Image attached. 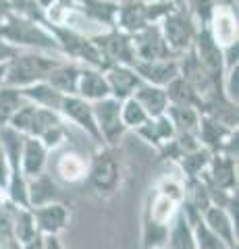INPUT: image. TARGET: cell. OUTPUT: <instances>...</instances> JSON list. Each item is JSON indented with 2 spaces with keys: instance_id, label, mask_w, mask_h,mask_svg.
Wrapping results in <instances>:
<instances>
[{
  "instance_id": "1",
  "label": "cell",
  "mask_w": 239,
  "mask_h": 249,
  "mask_svg": "<svg viewBox=\"0 0 239 249\" xmlns=\"http://www.w3.org/2000/svg\"><path fill=\"white\" fill-rule=\"evenodd\" d=\"M185 197V181L181 177L165 175L150 187L142 212V249L166 247L171 222L179 214Z\"/></svg>"
},
{
  "instance_id": "2",
  "label": "cell",
  "mask_w": 239,
  "mask_h": 249,
  "mask_svg": "<svg viewBox=\"0 0 239 249\" xmlns=\"http://www.w3.org/2000/svg\"><path fill=\"white\" fill-rule=\"evenodd\" d=\"M0 40L13 44L19 50H40L60 56L58 44L50 36V31L40 21L29 19L15 9H11L0 21Z\"/></svg>"
},
{
  "instance_id": "3",
  "label": "cell",
  "mask_w": 239,
  "mask_h": 249,
  "mask_svg": "<svg viewBox=\"0 0 239 249\" xmlns=\"http://www.w3.org/2000/svg\"><path fill=\"white\" fill-rule=\"evenodd\" d=\"M60 60H63V56H58V54H48L40 50H21L17 56L6 62L4 85L23 89L27 85L46 81L50 71Z\"/></svg>"
},
{
  "instance_id": "4",
  "label": "cell",
  "mask_w": 239,
  "mask_h": 249,
  "mask_svg": "<svg viewBox=\"0 0 239 249\" xmlns=\"http://www.w3.org/2000/svg\"><path fill=\"white\" fill-rule=\"evenodd\" d=\"M123 177H125V170H123V158L117 147L98 145L88 160V185L100 197H110L121 189Z\"/></svg>"
},
{
  "instance_id": "5",
  "label": "cell",
  "mask_w": 239,
  "mask_h": 249,
  "mask_svg": "<svg viewBox=\"0 0 239 249\" xmlns=\"http://www.w3.org/2000/svg\"><path fill=\"white\" fill-rule=\"evenodd\" d=\"M175 6L173 0H119L114 27L133 36L148 25H158Z\"/></svg>"
},
{
  "instance_id": "6",
  "label": "cell",
  "mask_w": 239,
  "mask_h": 249,
  "mask_svg": "<svg viewBox=\"0 0 239 249\" xmlns=\"http://www.w3.org/2000/svg\"><path fill=\"white\" fill-rule=\"evenodd\" d=\"M42 25L50 31V36L55 37V42L58 44L60 56L79 65H88V67H96V69H104L106 62L102 58V54L98 52V48L92 42L90 34L79 29H73L69 25H58V23H50V21H42Z\"/></svg>"
},
{
  "instance_id": "7",
  "label": "cell",
  "mask_w": 239,
  "mask_h": 249,
  "mask_svg": "<svg viewBox=\"0 0 239 249\" xmlns=\"http://www.w3.org/2000/svg\"><path fill=\"white\" fill-rule=\"evenodd\" d=\"M160 31H163V37L177 58L185 54L187 50H191L198 34V23L189 17V13L185 11V6L177 4L175 9L166 15V17L158 23Z\"/></svg>"
},
{
  "instance_id": "8",
  "label": "cell",
  "mask_w": 239,
  "mask_h": 249,
  "mask_svg": "<svg viewBox=\"0 0 239 249\" xmlns=\"http://www.w3.org/2000/svg\"><path fill=\"white\" fill-rule=\"evenodd\" d=\"M92 42L98 48V52L102 54V58L109 65H133L135 62V52H133V42L131 36L121 31L117 27H106L96 34H90ZM104 67V69H106Z\"/></svg>"
},
{
  "instance_id": "9",
  "label": "cell",
  "mask_w": 239,
  "mask_h": 249,
  "mask_svg": "<svg viewBox=\"0 0 239 249\" xmlns=\"http://www.w3.org/2000/svg\"><path fill=\"white\" fill-rule=\"evenodd\" d=\"M94 108V119L98 124V133L102 139V145L117 147L119 142L125 137L127 129L121 121V102L114 98H104L100 102L92 104Z\"/></svg>"
},
{
  "instance_id": "10",
  "label": "cell",
  "mask_w": 239,
  "mask_h": 249,
  "mask_svg": "<svg viewBox=\"0 0 239 249\" xmlns=\"http://www.w3.org/2000/svg\"><path fill=\"white\" fill-rule=\"evenodd\" d=\"M208 189L237 193V158L225 154H212L206 170L200 177Z\"/></svg>"
},
{
  "instance_id": "11",
  "label": "cell",
  "mask_w": 239,
  "mask_h": 249,
  "mask_svg": "<svg viewBox=\"0 0 239 249\" xmlns=\"http://www.w3.org/2000/svg\"><path fill=\"white\" fill-rule=\"evenodd\" d=\"M58 114L63 116L65 123H71L77 129H81L96 145H102V139H100V133H98V124L94 119V108H92L90 102H86L79 96H65Z\"/></svg>"
},
{
  "instance_id": "12",
  "label": "cell",
  "mask_w": 239,
  "mask_h": 249,
  "mask_svg": "<svg viewBox=\"0 0 239 249\" xmlns=\"http://www.w3.org/2000/svg\"><path fill=\"white\" fill-rule=\"evenodd\" d=\"M133 42V52L135 60H166V58H177L175 54L168 50V46L163 37V31L158 25H148L140 29L137 34L131 36Z\"/></svg>"
},
{
  "instance_id": "13",
  "label": "cell",
  "mask_w": 239,
  "mask_h": 249,
  "mask_svg": "<svg viewBox=\"0 0 239 249\" xmlns=\"http://www.w3.org/2000/svg\"><path fill=\"white\" fill-rule=\"evenodd\" d=\"M34 212V220L37 232L42 237H60V232H65V229L69 227V220H71V212L65 204L60 201H52V204H46L40 208H32Z\"/></svg>"
},
{
  "instance_id": "14",
  "label": "cell",
  "mask_w": 239,
  "mask_h": 249,
  "mask_svg": "<svg viewBox=\"0 0 239 249\" xmlns=\"http://www.w3.org/2000/svg\"><path fill=\"white\" fill-rule=\"evenodd\" d=\"M202 222L206 229L217 235L229 249H237V218L231 216L225 208L210 204L202 214Z\"/></svg>"
},
{
  "instance_id": "15",
  "label": "cell",
  "mask_w": 239,
  "mask_h": 249,
  "mask_svg": "<svg viewBox=\"0 0 239 249\" xmlns=\"http://www.w3.org/2000/svg\"><path fill=\"white\" fill-rule=\"evenodd\" d=\"M133 71L140 75V79L146 83L158 85V88H166L173 79L179 77V60L166 58V60H135Z\"/></svg>"
},
{
  "instance_id": "16",
  "label": "cell",
  "mask_w": 239,
  "mask_h": 249,
  "mask_svg": "<svg viewBox=\"0 0 239 249\" xmlns=\"http://www.w3.org/2000/svg\"><path fill=\"white\" fill-rule=\"evenodd\" d=\"M50 175L67 185L81 183V181H86V175H88V158L75 150H65L52 162Z\"/></svg>"
},
{
  "instance_id": "17",
  "label": "cell",
  "mask_w": 239,
  "mask_h": 249,
  "mask_svg": "<svg viewBox=\"0 0 239 249\" xmlns=\"http://www.w3.org/2000/svg\"><path fill=\"white\" fill-rule=\"evenodd\" d=\"M102 73L106 77V83H109L110 98L119 100V102L133 96L137 85L142 83L140 75H137L133 71V67H129V65H109L106 69H102Z\"/></svg>"
},
{
  "instance_id": "18",
  "label": "cell",
  "mask_w": 239,
  "mask_h": 249,
  "mask_svg": "<svg viewBox=\"0 0 239 249\" xmlns=\"http://www.w3.org/2000/svg\"><path fill=\"white\" fill-rule=\"evenodd\" d=\"M206 27H208L210 36L214 37V42H217L221 48H227V46L239 42L237 11H233V9H222V6H217Z\"/></svg>"
},
{
  "instance_id": "19",
  "label": "cell",
  "mask_w": 239,
  "mask_h": 249,
  "mask_svg": "<svg viewBox=\"0 0 239 249\" xmlns=\"http://www.w3.org/2000/svg\"><path fill=\"white\" fill-rule=\"evenodd\" d=\"M77 96L83 98L90 104L100 102L104 98H110V89L102 69L88 67V65L81 67V75H79V81H77Z\"/></svg>"
},
{
  "instance_id": "20",
  "label": "cell",
  "mask_w": 239,
  "mask_h": 249,
  "mask_svg": "<svg viewBox=\"0 0 239 249\" xmlns=\"http://www.w3.org/2000/svg\"><path fill=\"white\" fill-rule=\"evenodd\" d=\"M48 162H50V150L40 142V139L23 137V147H21L23 175L27 178L42 175V173H46V168H48Z\"/></svg>"
},
{
  "instance_id": "21",
  "label": "cell",
  "mask_w": 239,
  "mask_h": 249,
  "mask_svg": "<svg viewBox=\"0 0 239 249\" xmlns=\"http://www.w3.org/2000/svg\"><path fill=\"white\" fill-rule=\"evenodd\" d=\"M58 201V187L56 181L48 170L37 177L27 178V206L29 208H40L46 204Z\"/></svg>"
},
{
  "instance_id": "22",
  "label": "cell",
  "mask_w": 239,
  "mask_h": 249,
  "mask_svg": "<svg viewBox=\"0 0 239 249\" xmlns=\"http://www.w3.org/2000/svg\"><path fill=\"white\" fill-rule=\"evenodd\" d=\"M81 67L83 65H79V62L63 58L50 71L46 83H50L52 88L58 89L60 93H65V96H77V81H79V75H81Z\"/></svg>"
},
{
  "instance_id": "23",
  "label": "cell",
  "mask_w": 239,
  "mask_h": 249,
  "mask_svg": "<svg viewBox=\"0 0 239 249\" xmlns=\"http://www.w3.org/2000/svg\"><path fill=\"white\" fill-rule=\"evenodd\" d=\"M137 104H140L146 114L154 119V116H160L166 112L168 108V98H166V89L165 88H158V85H152V83H146L142 81L137 85V89L133 91V96Z\"/></svg>"
},
{
  "instance_id": "24",
  "label": "cell",
  "mask_w": 239,
  "mask_h": 249,
  "mask_svg": "<svg viewBox=\"0 0 239 249\" xmlns=\"http://www.w3.org/2000/svg\"><path fill=\"white\" fill-rule=\"evenodd\" d=\"M133 133L140 135L148 145L160 150L165 143H168L175 137V129H173V123L168 121V116L160 114V116H154V119H148L140 129H135Z\"/></svg>"
},
{
  "instance_id": "25",
  "label": "cell",
  "mask_w": 239,
  "mask_h": 249,
  "mask_svg": "<svg viewBox=\"0 0 239 249\" xmlns=\"http://www.w3.org/2000/svg\"><path fill=\"white\" fill-rule=\"evenodd\" d=\"M21 91L27 102H32L40 108H46V110H55V112L60 110V104H63V98H65V93H60L58 89H55L46 81L27 85V88H23Z\"/></svg>"
},
{
  "instance_id": "26",
  "label": "cell",
  "mask_w": 239,
  "mask_h": 249,
  "mask_svg": "<svg viewBox=\"0 0 239 249\" xmlns=\"http://www.w3.org/2000/svg\"><path fill=\"white\" fill-rule=\"evenodd\" d=\"M166 249H198L194 227H191L189 218L185 216L183 210H179V214L171 222L168 237H166Z\"/></svg>"
},
{
  "instance_id": "27",
  "label": "cell",
  "mask_w": 239,
  "mask_h": 249,
  "mask_svg": "<svg viewBox=\"0 0 239 249\" xmlns=\"http://www.w3.org/2000/svg\"><path fill=\"white\" fill-rule=\"evenodd\" d=\"M166 98H168V104H175V106H189V108H196V110H202L204 106V98L191 88V85L183 79V77H177L171 83L166 85Z\"/></svg>"
},
{
  "instance_id": "28",
  "label": "cell",
  "mask_w": 239,
  "mask_h": 249,
  "mask_svg": "<svg viewBox=\"0 0 239 249\" xmlns=\"http://www.w3.org/2000/svg\"><path fill=\"white\" fill-rule=\"evenodd\" d=\"M168 121L173 123L175 133H191L198 135V127H200V110L189 106H175L168 104L166 112Z\"/></svg>"
},
{
  "instance_id": "29",
  "label": "cell",
  "mask_w": 239,
  "mask_h": 249,
  "mask_svg": "<svg viewBox=\"0 0 239 249\" xmlns=\"http://www.w3.org/2000/svg\"><path fill=\"white\" fill-rule=\"evenodd\" d=\"M13 235H15V241L21 245L29 243L34 241L36 237H40L37 232V227H36V220H34V212L32 208H15V214H13Z\"/></svg>"
},
{
  "instance_id": "30",
  "label": "cell",
  "mask_w": 239,
  "mask_h": 249,
  "mask_svg": "<svg viewBox=\"0 0 239 249\" xmlns=\"http://www.w3.org/2000/svg\"><path fill=\"white\" fill-rule=\"evenodd\" d=\"M181 210L185 212V216L189 218V222H191V227H194V235H196V247L198 249H229L222 241L217 237V235H212L210 231L206 229V224L202 222V216H200L196 210H191L187 208L185 204H181Z\"/></svg>"
},
{
  "instance_id": "31",
  "label": "cell",
  "mask_w": 239,
  "mask_h": 249,
  "mask_svg": "<svg viewBox=\"0 0 239 249\" xmlns=\"http://www.w3.org/2000/svg\"><path fill=\"white\" fill-rule=\"evenodd\" d=\"M210 158H212V154L208 152L206 147H198V150L181 156L175 164L181 168V173H183L181 178H183V181H189V178H200V177H202V173L206 170Z\"/></svg>"
},
{
  "instance_id": "32",
  "label": "cell",
  "mask_w": 239,
  "mask_h": 249,
  "mask_svg": "<svg viewBox=\"0 0 239 249\" xmlns=\"http://www.w3.org/2000/svg\"><path fill=\"white\" fill-rule=\"evenodd\" d=\"M27 100L23 96L19 88H11V85H2L0 88V127H6L13 114L25 104Z\"/></svg>"
},
{
  "instance_id": "33",
  "label": "cell",
  "mask_w": 239,
  "mask_h": 249,
  "mask_svg": "<svg viewBox=\"0 0 239 249\" xmlns=\"http://www.w3.org/2000/svg\"><path fill=\"white\" fill-rule=\"evenodd\" d=\"M15 206L13 201H6V204L0 208V247L2 249H21L19 243L15 241L13 235V214H15Z\"/></svg>"
},
{
  "instance_id": "34",
  "label": "cell",
  "mask_w": 239,
  "mask_h": 249,
  "mask_svg": "<svg viewBox=\"0 0 239 249\" xmlns=\"http://www.w3.org/2000/svg\"><path fill=\"white\" fill-rule=\"evenodd\" d=\"M148 119L150 116L146 114V110L135 102L133 98H127V100L121 102V121H123V124H125L127 131L140 129Z\"/></svg>"
},
{
  "instance_id": "35",
  "label": "cell",
  "mask_w": 239,
  "mask_h": 249,
  "mask_svg": "<svg viewBox=\"0 0 239 249\" xmlns=\"http://www.w3.org/2000/svg\"><path fill=\"white\" fill-rule=\"evenodd\" d=\"M185 11L189 13V17L198 23V27H206L208 21H210L214 9V0H185Z\"/></svg>"
},
{
  "instance_id": "36",
  "label": "cell",
  "mask_w": 239,
  "mask_h": 249,
  "mask_svg": "<svg viewBox=\"0 0 239 249\" xmlns=\"http://www.w3.org/2000/svg\"><path fill=\"white\" fill-rule=\"evenodd\" d=\"M21 50L19 48H15L13 44L9 42H4V40H0V65H6L11 58H15L19 54Z\"/></svg>"
},
{
  "instance_id": "37",
  "label": "cell",
  "mask_w": 239,
  "mask_h": 249,
  "mask_svg": "<svg viewBox=\"0 0 239 249\" xmlns=\"http://www.w3.org/2000/svg\"><path fill=\"white\" fill-rule=\"evenodd\" d=\"M6 181H9V164H6L4 147H2V143H0V189L6 187Z\"/></svg>"
},
{
  "instance_id": "38",
  "label": "cell",
  "mask_w": 239,
  "mask_h": 249,
  "mask_svg": "<svg viewBox=\"0 0 239 249\" xmlns=\"http://www.w3.org/2000/svg\"><path fill=\"white\" fill-rule=\"evenodd\" d=\"M44 249H65L63 241H60V237H44Z\"/></svg>"
},
{
  "instance_id": "39",
  "label": "cell",
  "mask_w": 239,
  "mask_h": 249,
  "mask_svg": "<svg viewBox=\"0 0 239 249\" xmlns=\"http://www.w3.org/2000/svg\"><path fill=\"white\" fill-rule=\"evenodd\" d=\"M21 249H44V237H36L34 241H29V243L21 245Z\"/></svg>"
},
{
  "instance_id": "40",
  "label": "cell",
  "mask_w": 239,
  "mask_h": 249,
  "mask_svg": "<svg viewBox=\"0 0 239 249\" xmlns=\"http://www.w3.org/2000/svg\"><path fill=\"white\" fill-rule=\"evenodd\" d=\"M217 6H222V9H233L237 11V0H214Z\"/></svg>"
},
{
  "instance_id": "41",
  "label": "cell",
  "mask_w": 239,
  "mask_h": 249,
  "mask_svg": "<svg viewBox=\"0 0 239 249\" xmlns=\"http://www.w3.org/2000/svg\"><path fill=\"white\" fill-rule=\"evenodd\" d=\"M4 71H6V65H0V88L4 85Z\"/></svg>"
},
{
  "instance_id": "42",
  "label": "cell",
  "mask_w": 239,
  "mask_h": 249,
  "mask_svg": "<svg viewBox=\"0 0 239 249\" xmlns=\"http://www.w3.org/2000/svg\"><path fill=\"white\" fill-rule=\"evenodd\" d=\"M11 4H17V2H23V0H9Z\"/></svg>"
},
{
  "instance_id": "43",
  "label": "cell",
  "mask_w": 239,
  "mask_h": 249,
  "mask_svg": "<svg viewBox=\"0 0 239 249\" xmlns=\"http://www.w3.org/2000/svg\"><path fill=\"white\" fill-rule=\"evenodd\" d=\"M158 249H166V247H158Z\"/></svg>"
},
{
  "instance_id": "44",
  "label": "cell",
  "mask_w": 239,
  "mask_h": 249,
  "mask_svg": "<svg viewBox=\"0 0 239 249\" xmlns=\"http://www.w3.org/2000/svg\"><path fill=\"white\" fill-rule=\"evenodd\" d=\"M112 2H119V0H112Z\"/></svg>"
},
{
  "instance_id": "45",
  "label": "cell",
  "mask_w": 239,
  "mask_h": 249,
  "mask_svg": "<svg viewBox=\"0 0 239 249\" xmlns=\"http://www.w3.org/2000/svg\"><path fill=\"white\" fill-rule=\"evenodd\" d=\"M0 249H2V247H0Z\"/></svg>"
}]
</instances>
